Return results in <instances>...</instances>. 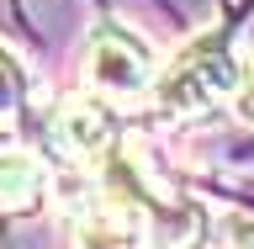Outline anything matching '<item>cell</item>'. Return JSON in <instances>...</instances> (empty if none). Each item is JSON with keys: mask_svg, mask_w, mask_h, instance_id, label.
Returning <instances> with one entry per match:
<instances>
[{"mask_svg": "<svg viewBox=\"0 0 254 249\" xmlns=\"http://www.w3.org/2000/svg\"><path fill=\"white\" fill-rule=\"evenodd\" d=\"M27 69H21V59H16L11 48L0 43V127L16 122L21 117V106H27Z\"/></svg>", "mask_w": 254, "mask_h": 249, "instance_id": "obj_7", "label": "cell"}, {"mask_svg": "<svg viewBox=\"0 0 254 249\" xmlns=\"http://www.w3.org/2000/svg\"><path fill=\"white\" fill-rule=\"evenodd\" d=\"M0 143H5V127H0Z\"/></svg>", "mask_w": 254, "mask_h": 249, "instance_id": "obj_10", "label": "cell"}, {"mask_svg": "<svg viewBox=\"0 0 254 249\" xmlns=\"http://www.w3.org/2000/svg\"><path fill=\"white\" fill-rule=\"evenodd\" d=\"M238 106H244V117H254V69L238 80Z\"/></svg>", "mask_w": 254, "mask_h": 249, "instance_id": "obj_9", "label": "cell"}, {"mask_svg": "<svg viewBox=\"0 0 254 249\" xmlns=\"http://www.w3.org/2000/svg\"><path fill=\"white\" fill-rule=\"evenodd\" d=\"M154 75H159V64H154V48L143 37H132L127 27H111V21L90 32V43H85V85L106 106L148 101Z\"/></svg>", "mask_w": 254, "mask_h": 249, "instance_id": "obj_3", "label": "cell"}, {"mask_svg": "<svg viewBox=\"0 0 254 249\" xmlns=\"http://www.w3.org/2000/svg\"><path fill=\"white\" fill-rule=\"evenodd\" d=\"M48 127H53L59 154L69 165H79V170H95L117 149V117H111V106L101 95H69V101H59Z\"/></svg>", "mask_w": 254, "mask_h": 249, "instance_id": "obj_4", "label": "cell"}, {"mask_svg": "<svg viewBox=\"0 0 254 249\" xmlns=\"http://www.w3.org/2000/svg\"><path fill=\"white\" fill-rule=\"evenodd\" d=\"M228 244L233 249H254V218H228Z\"/></svg>", "mask_w": 254, "mask_h": 249, "instance_id": "obj_8", "label": "cell"}, {"mask_svg": "<svg viewBox=\"0 0 254 249\" xmlns=\"http://www.w3.org/2000/svg\"><path fill=\"white\" fill-rule=\"evenodd\" d=\"M90 175L101 180V207L117 223H127L148 249H201L206 244V212L196 202L170 196L132 154H122V143Z\"/></svg>", "mask_w": 254, "mask_h": 249, "instance_id": "obj_1", "label": "cell"}, {"mask_svg": "<svg viewBox=\"0 0 254 249\" xmlns=\"http://www.w3.org/2000/svg\"><path fill=\"white\" fill-rule=\"evenodd\" d=\"M238 59L228 32H206L196 43H186L164 69L154 75V90H148V106L164 117V122H196L206 111H217L228 95H238Z\"/></svg>", "mask_w": 254, "mask_h": 249, "instance_id": "obj_2", "label": "cell"}, {"mask_svg": "<svg viewBox=\"0 0 254 249\" xmlns=\"http://www.w3.org/2000/svg\"><path fill=\"white\" fill-rule=\"evenodd\" d=\"M79 249H143V239L132 234L127 223H117L106 207H101L95 218L79 223Z\"/></svg>", "mask_w": 254, "mask_h": 249, "instance_id": "obj_6", "label": "cell"}, {"mask_svg": "<svg viewBox=\"0 0 254 249\" xmlns=\"http://www.w3.org/2000/svg\"><path fill=\"white\" fill-rule=\"evenodd\" d=\"M48 196V165L21 143H0V212H32Z\"/></svg>", "mask_w": 254, "mask_h": 249, "instance_id": "obj_5", "label": "cell"}]
</instances>
